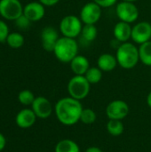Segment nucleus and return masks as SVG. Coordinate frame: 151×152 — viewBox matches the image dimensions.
Listing matches in <instances>:
<instances>
[{"instance_id": "1", "label": "nucleus", "mask_w": 151, "mask_h": 152, "mask_svg": "<svg viewBox=\"0 0 151 152\" xmlns=\"http://www.w3.org/2000/svg\"><path fill=\"white\" fill-rule=\"evenodd\" d=\"M83 109L80 101L69 96L62 98L56 102L54 112L57 119L62 125L70 126L80 120Z\"/></svg>"}, {"instance_id": "2", "label": "nucleus", "mask_w": 151, "mask_h": 152, "mask_svg": "<svg viewBox=\"0 0 151 152\" xmlns=\"http://www.w3.org/2000/svg\"><path fill=\"white\" fill-rule=\"evenodd\" d=\"M116 58L121 68L125 69H133L140 61L139 48L133 43H122L117 48Z\"/></svg>"}, {"instance_id": "3", "label": "nucleus", "mask_w": 151, "mask_h": 152, "mask_svg": "<svg viewBox=\"0 0 151 152\" xmlns=\"http://www.w3.org/2000/svg\"><path fill=\"white\" fill-rule=\"evenodd\" d=\"M78 43L76 38L61 37L58 39L53 53L61 62L70 63L78 54Z\"/></svg>"}, {"instance_id": "4", "label": "nucleus", "mask_w": 151, "mask_h": 152, "mask_svg": "<svg viewBox=\"0 0 151 152\" xmlns=\"http://www.w3.org/2000/svg\"><path fill=\"white\" fill-rule=\"evenodd\" d=\"M91 84L85 76L75 75L68 83V92L70 97L81 101L86 98L90 93Z\"/></svg>"}, {"instance_id": "5", "label": "nucleus", "mask_w": 151, "mask_h": 152, "mask_svg": "<svg viewBox=\"0 0 151 152\" xmlns=\"http://www.w3.org/2000/svg\"><path fill=\"white\" fill-rule=\"evenodd\" d=\"M59 28L63 37L77 38L81 34L83 22L79 17L73 14H69L61 19Z\"/></svg>"}, {"instance_id": "6", "label": "nucleus", "mask_w": 151, "mask_h": 152, "mask_svg": "<svg viewBox=\"0 0 151 152\" xmlns=\"http://www.w3.org/2000/svg\"><path fill=\"white\" fill-rule=\"evenodd\" d=\"M116 14L121 21L133 23L139 18V9L133 2L121 1L116 6Z\"/></svg>"}, {"instance_id": "7", "label": "nucleus", "mask_w": 151, "mask_h": 152, "mask_svg": "<svg viewBox=\"0 0 151 152\" xmlns=\"http://www.w3.org/2000/svg\"><path fill=\"white\" fill-rule=\"evenodd\" d=\"M20 0H0V15L7 20H15L23 14Z\"/></svg>"}, {"instance_id": "8", "label": "nucleus", "mask_w": 151, "mask_h": 152, "mask_svg": "<svg viewBox=\"0 0 151 152\" xmlns=\"http://www.w3.org/2000/svg\"><path fill=\"white\" fill-rule=\"evenodd\" d=\"M101 7L93 1L86 3L80 11L79 18L84 24L95 25L101 17Z\"/></svg>"}, {"instance_id": "9", "label": "nucleus", "mask_w": 151, "mask_h": 152, "mask_svg": "<svg viewBox=\"0 0 151 152\" xmlns=\"http://www.w3.org/2000/svg\"><path fill=\"white\" fill-rule=\"evenodd\" d=\"M129 114L128 104L122 100H115L109 103L106 108V115L109 119L123 120Z\"/></svg>"}, {"instance_id": "10", "label": "nucleus", "mask_w": 151, "mask_h": 152, "mask_svg": "<svg viewBox=\"0 0 151 152\" xmlns=\"http://www.w3.org/2000/svg\"><path fill=\"white\" fill-rule=\"evenodd\" d=\"M131 39L138 44L142 45L151 39V24L148 21H140L132 28Z\"/></svg>"}, {"instance_id": "11", "label": "nucleus", "mask_w": 151, "mask_h": 152, "mask_svg": "<svg viewBox=\"0 0 151 152\" xmlns=\"http://www.w3.org/2000/svg\"><path fill=\"white\" fill-rule=\"evenodd\" d=\"M31 107L36 118H39L41 119L48 118L53 112L52 103L48 99H46L44 96L36 97Z\"/></svg>"}, {"instance_id": "12", "label": "nucleus", "mask_w": 151, "mask_h": 152, "mask_svg": "<svg viewBox=\"0 0 151 152\" xmlns=\"http://www.w3.org/2000/svg\"><path fill=\"white\" fill-rule=\"evenodd\" d=\"M59 38V33L56 28L51 26L44 28L41 32V41L44 50H45L46 52H53V49Z\"/></svg>"}, {"instance_id": "13", "label": "nucleus", "mask_w": 151, "mask_h": 152, "mask_svg": "<svg viewBox=\"0 0 151 152\" xmlns=\"http://www.w3.org/2000/svg\"><path fill=\"white\" fill-rule=\"evenodd\" d=\"M44 7L40 2H30L23 7V14L31 22H36L44 18L45 14Z\"/></svg>"}, {"instance_id": "14", "label": "nucleus", "mask_w": 151, "mask_h": 152, "mask_svg": "<svg viewBox=\"0 0 151 152\" xmlns=\"http://www.w3.org/2000/svg\"><path fill=\"white\" fill-rule=\"evenodd\" d=\"M36 120V116L32 110V109H23L18 112L15 118L16 125L22 128L27 129L31 127Z\"/></svg>"}, {"instance_id": "15", "label": "nucleus", "mask_w": 151, "mask_h": 152, "mask_svg": "<svg viewBox=\"0 0 151 152\" xmlns=\"http://www.w3.org/2000/svg\"><path fill=\"white\" fill-rule=\"evenodd\" d=\"M132 28L130 23L125 22V21H118L113 29V35L116 40L118 42L125 43L128 42L129 39H131L132 37Z\"/></svg>"}, {"instance_id": "16", "label": "nucleus", "mask_w": 151, "mask_h": 152, "mask_svg": "<svg viewBox=\"0 0 151 152\" xmlns=\"http://www.w3.org/2000/svg\"><path fill=\"white\" fill-rule=\"evenodd\" d=\"M117 65L116 56L111 53H102L97 60V67L102 72H110L114 70Z\"/></svg>"}, {"instance_id": "17", "label": "nucleus", "mask_w": 151, "mask_h": 152, "mask_svg": "<svg viewBox=\"0 0 151 152\" xmlns=\"http://www.w3.org/2000/svg\"><path fill=\"white\" fill-rule=\"evenodd\" d=\"M70 69L75 75L85 76L86 71L90 68L89 61L84 55L77 54L71 61H70Z\"/></svg>"}, {"instance_id": "18", "label": "nucleus", "mask_w": 151, "mask_h": 152, "mask_svg": "<svg viewBox=\"0 0 151 152\" xmlns=\"http://www.w3.org/2000/svg\"><path fill=\"white\" fill-rule=\"evenodd\" d=\"M54 152H80V149L77 143L74 141L70 139H64L56 144Z\"/></svg>"}, {"instance_id": "19", "label": "nucleus", "mask_w": 151, "mask_h": 152, "mask_svg": "<svg viewBox=\"0 0 151 152\" xmlns=\"http://www.w3.org/2000/svg\"><path fill=\"white\" fill-rule=\"evenodd\" d=\"M81 38L85 43H92L98 36V29L93 24H85L81 31Z\"/></svg>"}, {"instance_id": "20", "label": "nucleus", "mask_w": 151, "mask_h": 152, "mask_svg": "<svg viewBox=\"0 0 151 152\" xmlns=\"http://www.w3.org/2000/svg\"><path fill=\"white\" fill-rule=\"evenodd\" d=\"M140 61L146 66H151V40L140 45Z\"/></svg>"}, {"instance_id": "21", "label": "nucleus", "mask_w": 151, "mask_h": 152, "mask_svg": "<svg viewBox=\"0 0 151 152\" xmlns=\"http://www.w3.org/2000/svg\"><path fill=\"white\" fill-rule=\"evenodd\" d=\"M6 44L13 49H18L20 47H21L24 45L25 42V38L24 37L19 33V32H12L10 33L6 38Z\"/></svg>"}, {"instance_id": "22", "label": "nucleus", "mask_w": 151, "mask_h": 152, "mask_svg": "<svg viewBox=\"0 0 151 152\" xmlns=\"http://www.w3.org/2000/svg\"><path fill=\"white\" fill-rule=\"evenodd\" d=\"M107 130L113 136H119L124 132V125L122 120L109 119L107 124Z\"/></svg>"}, {"instance_id": "23", "label": "nucleus", "mask_w": 151, "mask_h": 152, "mask_svg": "<svg viewBox=\"0 0 151 152\" xmlns=\"http://www.w3.org/2000/svg\"><path fill=\"white\" fill-rule=\"evenodd\" d=\"M85 77L91 85H95L101 80L102 71L98 67H90L85 74Z\"/></svg>"}, {"instance_id": "24", "label": "nucleus", "mask_w": 151, "mask_h": 152, "mask_svg": "<svg viewBox=\"0 0 151 152\" xmlns=\"http://www.w3.org/2000/svg\"><path fill=\"white\" fill-rule=\"evenodd\" d=\"M36 99L34 94L30 90H22L18 94V100L19 102L25 106L32 105L34 100Z\"/></svg>"}, {"instance_id": "25", "label": "nucleus", "mask_w": 151, "mask_h": 152, "mask_svg": "<svg viewBox=\"0 0 151 152\" xmlns=\"http://www.w3.org/2000/svg\"><path fill=\"white\" fill-rule=\"evenodd\" d=\"M97 116L96 113L89 108L83 109L81 116H80V121L85 125H91L96 121Z\"/></svg>"}, {"instance_id": "26", "label": "nucleus", "mask_w": 151, "mask_h": 152, "mask_svg": "<svg viewBox=\"0 0 151 152\" xmlns=\"http://www.w3.org/2000/svg\"><path fill=\"white\" fill-rule=\"evenodd\" d=\"M14 22H15L16 27H18L19 28H20V29H26V28H28L29 27L31 21L24 14H22L19 18H17L14 20Z\"/></svg>"}, {"instance_id": "27", "label": "nucleus", "mask_w": 151, "mask_h": 152, "mask_svg": "<svg viewBox=\"0 0 151 152\" xmlns=\"http://www.w3.org/2000/svg\"><path fill=\"white\" fill-rule=\"evenodd\" d=\"M9 28L5 21L0 20V43L6 41V38L9 35Z\"/></svg>"}, {"instance_id": "28", "label": "nucleus", "mask_w": 151, "mask_h": 152, "mask_svg": "<svg viewBox=\"0 0 151 152\" xmlns=\"http://www.w3.org/2000/svg\"><path fill=\"white\" fill-rule=\"evenodd\" d=\"M94 3H96L98 5H100L101 8H107L111 7L115 5L117 2V0H93Z\"/></svg>"}, {"instance_id": "29", "label": "nucleus", "mask_w": 151, "mask_h": 152, "mask_svg": "<svg viewBox=\"0 0 151 152\" xmlns=\"http://www.w3.org/2000/svg\"><path fill=\"white\" fill-rule=\"evenodd\" d=\"M59 1L60 0H38V2H40L44 6H53L58 4Z\"/></svg>"}, {"instance_id": "30", "label": "nucleus", "mask_w": 151, "mask_h": 152, "mask_svg": "<svg viewBox=\"0 0 151 152\" xmlns=\"http://www.w3.org/2000/svg\"><path fill=\"white\" fill-rule=\"evenodd\" d=\"M5 144H6V140H5V137L0 133V151H2L4 147H5Z\"/></svg>"}, {"instance_id": "31", "label": "nucleus", "mask_w": 151, "mask_h": 152, "mask_svg": "<svg viewBox=\"0 0 151 152\" xmlns=\"http://www.w3.org/2000/svg\"><path fill=\"white\" fill-rule=\"evenodd\" d=\"M85 152H102V151L100 149V148H98V147H94V146H93V147H89Z\"/></svg>"}, {"instance_id": "32", "label": "nucleus", "mask_w": 151, "mask_h": 152, "mask_svg": "<svg viewBox=\"0 0 151 152\" xmlns=\"http://www.w3.org/2000/svg\"><path fill=\"white\" fill-rule=\"evenodd\" d=\"M147 104L151 109V91L150 92V94H148V97H147Z\"/></svg>"}, {"instance_id": "33", "label": "nucleus", "mask_w": 151, "mask_h": 152, "mask_svg": "<svg viewBox=\"0 0 151 152\" xmlns=\"http://www.w3.org/2000/svg\"><path fill=\"white\" fill-rule=\"evenodd\" d=\"M123 1H128V2H133V3H134V2H136V1H138V0H123Z\"/></svg>"}]
</instances>
